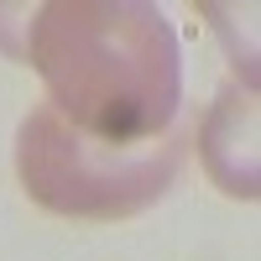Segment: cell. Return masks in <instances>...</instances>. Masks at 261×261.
Masks as SVG:
<instances>
[{
	"label": "cell",
	"instance_id": "obj_1",
	"mask_svg": "<svg viewBox=\"0 0 261 261\" xmlns=\"http://www.w3.org/2000/svg\"><path fill=\"white\" fill-rule=\"evenodd\" d=\"M16 58L47 84V105L84 136L136 146L172 130L183 53L146 0H47L21 6Z\"/></svg>",
	"mask_w": 261,
	"mask_h": 261
},
{
	"label": "cell",
	"instance_id": "obj_2",
	"mask_svg": "<svg viewBox=\"0 0 261 261\" xmlns=\"http://www.w3.org/2000/svg\"><path fill=\"white\" fill-rule=\"evenodd\" d=\"M178 167L183 136L172 130L136 146H115L73 130L53 105H37L16 130V178L27 199L47 214L84 225H115L151 209L178 183Z\"/></svg>",
	"mask_w": 261,
	"mask_h": 261
},
{
	"label": "cell",
	"instance_id": "obj_3",
	"mask_svg": "<svg viewBox=\"0 0 261 261\" xmlns=\"http://www.w3.org/2000/svg\"><path fill=\"white\" fill-rule=\"evenodd\" d=\"M199 162L209 183L241 204H256L261 167H256V89L225 84L199 120Z\"/></svg>",
	"mask_w": 261,
	"mask_h": 261
}]
</instances>
